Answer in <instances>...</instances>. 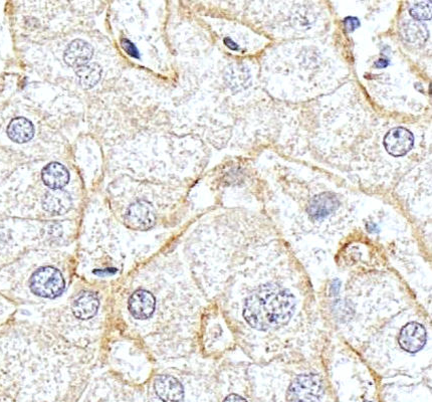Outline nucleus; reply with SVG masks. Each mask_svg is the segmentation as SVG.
<instances>
[{
  "mask_svg": "<svg viewBox=\"0 0 432 402\" xmlns=\"http://www.w3.org/2000/svg\"><path fill=\"white\" fill-rule=\"evenodd\" d=\"M295 298L275 286H265L245 302L243 316L254 328L267 329L284 324L292 317Z\"/></svg>",
  "mask_w": 432,
  "mask_h": 402,
  "instance_id": "obj_1",
  "label": "nucleus"
},
{
  "mask_svg": "<svg viewBox=\"0 0 432 402\" xmlns=\"http://www.w3.org/2000/svg\"><path fill=\"white\" fill-rule=\"evenodd\" d=\"M31 290L42 298L55 299L65 290V280L59 269L53 267L38 269L31 279Z\"/></svg>",
  "mask_w": 432,
  "mask_h": 402,
  "instance_id": "obj_2",
  "label": "nucleus"
},
{
  "mask_svg": "<svg viewBox=\"0 0 432 402\" xmlns=\"http://www.w3.org/2000/svg\"><path fill=\"white\" fill-rule=\"evenodd\" d=\"M322 395V381L315 375L299 376L288 389L291 401H320Z\"/></svg>",
  "mask_w": 432,
  "mask_h": 402,
  "instance_id": "obj_3",
  "label": "nucleus"
},
{
  "mask_svg": "<svg viewBox=\"0 0 432 402\" xmlns=\"http://www.w3.org/2000/svg\"><path fill=\"white\" fill-rule=\"evenodd\" d=\"M414 144V135L405 128H394L384 138V146L387 152L396 157L407 154L411 150Z\"/></svg>",
  "mask_w": 432,
  "mask_h": 402,
  "instance_id": "obj_4",
  "label": "nucleus"
},
{
  "mask_svg": "<svg viewBox=\"0 0 432 402\" xmlns=\"http://www.w3.org/2000/svg\"><path fill=\"white\" fill-rule=\"evenodd\" d=\"M399 343L408 352H417L427 343V331L419 323L406 325L400 334Z\"/></svg>",
  "mask_w": 432,
  "mask_h": 402,
  "instance_id": "obj_5",
  "label": "nucleus"
},
{
  "mask_svg": "<svg viewBox=\"0 0 432 402\" xmlns=\"http://www.w3.org/2000/svg\"><path fill=\"white\" fill-rule=\"evenodd\" d=\"M156 301L153 295L146 290H138L130 297L129 311L135 319L146 320L155 311Z\"/></svg>",
  "mask_w": 432,
  "mask_h": 402,
  "instance_id": "obj_6",
  "label": "nucleus"
},
{
  "mask_svg": "<svg viewBox=\"0 0 432 402\" xmlns=\"http://www.w3.org/2000/svg\"><path fill=\"white\" fill-rule=\"evenodd\" d=\"M128 224L138 230H147L155 224V215L148 203L144 201L135 202L127 211Z\"/></svg>",
  "mask_w": 432,
  "mask_h": 402,
  "instance_id": "obj_7",
  "label": "nucleus"
},
{
  "mask_svg": "<svg viewBox=\"0 0 432 402\" xmlns=\"http://www.w3.org/2000/svg\"><path fill=\"white\" fill-rule=\"evenodd\" d=\"M93 53L91 44L85 40H76L68 44L64 59L70 67L79 68L87 64L93 57Z\"/></svg>",
  "mask_w": 432,
  "mask_h": 402,
  "instance_id": "obj_8",
  "label": "nucleus"
},
{
  "mask_svg": "<svg viewBox=\"0 0 432 402\" xmlns=\"http://www.w3.org/2000/svg\"><path fill=\"white\" fill-rule=\"evenodd\" d=\"M155 391L162 401H179L183 399V387L180 382L172 376H159L155 380Z\"/></svg>",
  "mask_w": 432,
  "mask_h": 402,
  "instance_id": "obj_9",
  "label": "nucleus"
},
{
  "mask_svg": "<svg viewBox=\"0 0 432 402\" xmlns=\"http://www.w3.org/2000/svg\"><path fill=\"white\" fill-rule=\"evenodd\" d=\"M72 200L68 192L59 189H53L48 192L42 200L44 211L51 215H65L72 207Z\"/></svg>",
  "mask_w": 432,
  "mask_h": 402,
  "instance_id": "obj_10",
  "label": "nucleus"
},
{
  "mask_svg": "<svg viewBox=\"0 0 432 402\" xmlns=\"http://www.w3.org/2000/svg\"><path fill=\"white\" fill-rule=\"evenodd\" d=\"M99 299L92 292H83L72 304V312L81 320H89L99 310Z\"/></svg>",
  "mask_w": 432,
  "mask_h": 402,
  "instance_id": "obj_11",
  "label": "nucleus"
},
{
  "mask_svg": "<svg viewBox=\"0 0 432 402\" xmlns=\"http://www.w3.org/2000/svg\"><path fill=\"white\" fill-rule=\"evenodd\" d=\"M224 81L232 91H243L249 85V70L241 64H232L226 68Z\"/></svg>",
  "mask_w": 432,
  "mask_h": 402,
  "instance_id": "obj_12",
  "label": "nucleus"
},
{
  "mask_svg": "<svg viewBox=\"0 0 432 402\" xmlns=\"http://www.w3.org/2000/svg\"><path fill=\"white\" fill-rule=\"evenodd\" d=\"M42 178L44 185L51 189H61L65 187L70 181V173L68 169L62 164L53 162L44 168Z\"/></svg>",
  "mask_w": 432,
  "mask_h": 402,
  "instance_id": "obj_13",
  "label": "nucleus"
},
{
  "mask_svg": "<svg viewBox=\"0 0 432 402\" xmlns=\"http://www.w3.org/2000/svg\"><path fill=\"white\" fill-rule=\"evenodd\" d=\"M339 206V200L333 193H323L316 196L310 204V215L316 219H322L330 215Z\"/></svg>",
  "mask_w": 432,
  "mask_h": 402,
  "instance_id": "obj_14",
  "label": "nucleus"
},
{
  "mask_svg": "<svg viewBox=\"0 0 432 402\" xmlns=\"http://www.w3.org/2000/svg\"><path fill=\"white\" fill-rule=\"evenodd\" d=\"M8 134L10 140L14 142L23 143L29 142L33 139L34 128L33 123L25 118H16L10 122L8 128Z\"/></svg>",
  "mask_w": 432,
  "mask_h": 402,
  "instance_id": "obj_15",
  "label": "nucleus"
},
{
  "mask_svg": "<svg viewBox=\"0 0 432 402\" xmlns=\"http://www.w3.org/2000/svg\"><path fill=\"white\" fill-rule=\"evenodd\" d=\"M401 36L407 44L421 46L427 40V27L414 21H406L401 27Z\"/></svg>",
  "mask_w": 432,
  "mask_h": 402,
  "instance_id": "obj_16",
  "label": "nucleus"
},
{
  "mask_svg": "<svg viewBox=\"0 0 432 402\" xmlns=\"http://www.w3.org/2000/svg\"><path fill=\"white\" fill-rule=\"evenodd\" d=\"M77 76L80 80V84L85 89H92L100 82L102 77V68L97 64H85L77 68Z\"/></svg>",
  "mask_w": 432,
  "mask_h": 402,
  "instance_id": "obj_17",
  "label": "nucleus"
},
{
  "mask_svg": "<svg viewBox=\"0 0 432 402\" xmlns=\"http://www.w3.org/2000/svg\"><path fill=\"white\" fill-rule=\"evenodd\" d=\"M408 12L416 21H429L431 18V0H409Z\"/></svg>",
  "mask_w": 432,
  "mask_h": 402,
  "instance_id": "obj_18",
  "label": "nucleus"
},
{
  "mask_svg": "<svg viewBox=\"0 0 432 402\" xmlns=\"http://www.w3.org/2000/svg\"><path fill=\"white\" fill-rule=\"evenodd\" d=\"M122 44H123L124 50H125L128 55H131V57H136V59L137 57H139L138 50H137L136 46H135L129 40H122Z\"/></svg>",
  "mask_w": 432,
  "mask_h": 402,
  "instance_id": "obj_19",
  "label": "nucleus"
},
{
  "mask_svg": "<svg viewBox=\"0 0 432 402\" xmlns=\"http://www.w3.org/2000/svg\"><path fill=\"white\" fill-rule=\"evenodd\" d=\"M345 27H347L348 31H354L359 27L358 19L348 17L345 19Z\"/></svg>",
  "mask_w": 432,
  "mask_h": 402,
  "instance_id": "obj_20",
  "label": "nucleus"
},
{
  "mask_svg": "<svg viewBox=\"0 0 432 402\" xmlns=\"http://www.w3.org/2000/svg\"><path fill=\"white\" fill-rule=\"evenodd\" d=\"M224 44H226V46H228V48H230V50H232V51L239 50V46H237V44H235L234 42H233L232 38H226V40H224Z\"/></svg>",
  "mask_w": 432,
  "mask_h": 402,
  "instance_id": "obj_21",
  "label": "nucleus"
},
{
  "mask_svg": "<svg viewBox=\"0 0 432 402\" xmlns=\"http://www.w3.org/2000/svg\"><path fill=\"white\" fill-rule=\"evenodd\" d=\"M387 66H388V61H387V59H378L377 62H376V67L377 68H386Z\"/></svg>",
  "mask_w": 432,
  "mask_h": 402,
  "instance_id": "obj_22",
  "label": "nucleus"
},
{
  "mask_svg": "<svg viewBox=\"0 0 432 402\" xmlns=\"http://www.w3.org/2000/svg\"><path fill=\"white\" fill-rule=\"evenodd\" d=\"M245 399L241 397H237V395H230V397H226V401H245Z\"/></svg>",
  "mask_w": 432,
  "mask_h": 402,
  "instance_id": "obj_23",
  "label": "nucleus"
}]
</instances>
